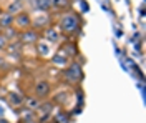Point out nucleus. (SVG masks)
<instances>
[{"label": "nucleus", "instance_id": "2", "mask_svg": "<svg viewBox=\"0 0 146 123\" xmlns=\"http://www.w3.org/2000/svg\"><path fill=\"white\" fill-rule=\"evenodd\" d=\"M63 78H65V82H68L70 85H80L83 82L82 63H76V62L68 63V66H65V70H63Z\"/></svg>", "mask_w": 146, "mask_h": 123}, {"label": "nucleus", "instance_id": "17", "mask_svg": "<svg viewBox=\"0 0 146 123\" xmlns=\"http://www.w3.org/2000/svg\"><path fill=\"white\" fill-rule=\"evenodd\" d=\"M23 105H27L28 110H33V112H36V108L40 106V100H38L36 96H25Z\"/></svg>", "mask_w": 146, "mask_h": 123}, {"label": "nucleus", "instance_id": "22", "mask_svg": "<svg viewBox=\"0 0 146 123\" xmlns=\"http://www.w3.org/2000/svg\"><path fill=\"white\" fill-rule=\"evenodd\" d=\"M9 38L3 35V32H0V52H5V48H7V45H9Z\"/></svg>", "mask_w": 146, "mask_h": 123}, {"label": "nucleus", "instance_id": "11", "mask_svg": "<svg viewBox=\"0 0 146 123\" xmlns=\"http://www.w3.org/2000/svg\"><path fill=\"white\" fill-rule=\"evenodd\" d=\"M50 25V19L46 13H40L36 19H32V29L35 30H45Z\"/></svg>", "mask_w": 146, "mask_h": 123}, {"label": "nucleus", "instance_id": "12", "mask_svg": "<svg viewBox=\"0 0 146 123\" xmlns=\"http://www.w3.org/2000/svg\"><path fill=\"white\" fill-rule=\"evenodd\" d=\"M32 9L40 12V13H46L52 10V5H50V0H28Z\"/></svg>", "mask_w": 146, "mask_h": 123}, {"label": "nucleus", "instance_id": "3", "mask_svg": "<svg viewBox=\"0 0 146 123\" xmlns=\"http://www.w3.org/2000/svg\"><path fill=\"white\" fill-rule=\"evenodd\" d=\"M52 93V85L46 78H38L33 85V96H36L40 102L42 100H46Z\"/></svg>", "mask_w": 146, "mask_h": 123}, {"label": "nucleus", "instance_id": "24", "mask_svg": "<svg viewBox=\"0 0 146 123\" xmlns=\"http://www.w3.org/2000/svg\"><path fill=\"white\" fill-rule=\"evenodd\" d=\"M0 123H9V122H7L5 118H0Z\"/></svg>", "mask_w": 146, "mask_h": 123}, {"label": "nucleus", "instance_id": "23", "mask_svg": "<svg viewBox=\"0 0 146 123\" xmlns=\"http://www.w3.org/2000/svg\"><path fill=\"white\" fill-rule=\"evenodd\" d=\"M2 66H7V60H5V57L0 53V68H2Z\"/></svg>", "mask_w": 146, "mask_h": 123}, {"label": "nucleus", "instance_id": "4", "mask_svg": "<svg viewBox=\"0 0 146 123\" xmlns=\"http://www.w3.org/2000/svg\"><path fill=\"white\" fill-rule=\"evenodd\" d=\"M18 40H20L23 45H35L36 42L40 40V33H38V30L30 27V29L22 30V32L18 33Z\"/></svg>", "mask_w": 146, "mask_h": 123}, {"label": "nucleus", "instance_id": "8", "mask_svg": "<svg viewBox=\"0 0 146 123\" xmlns=\"http://www.w3.org/2000/svg\"><path fill=\"white\" fill-rule=\"evenodd\" d=\"M36 112H38V120L40 122H46V118L53 112V103L52 102H46V100H42L40 102V106L36 108Z\"/></svg>", "mask_w": 146, "mask_h": 123}, {"label": "nucleus", "instance_id": "5", "mask_svg": "<svg viewBox=\"0 0 146 123\" xmlns=\"http://www.w3.org/2000/svg\"><path fill=\"white\" fill-rule=\"evenodd\" d=\"M43 38H45L48 43H60L63 40V33L58 30L56 25H48L43 30Z\"/></svg>", "mask_w": 146, "mask_h": 123}, {"label": "nucleus", "instance_id": "6", "mask_svg": "<svg viewBox=\"0 0 146 123\" xmlns=\"http://www.w3.org/2000/svg\"><path fill=\"white\" fill-rule=\"evenodd\" d=\"M13 25L17 27V30H27L32 27V17H30V13L28 12H20V13H17L15 15V20H13Z\"/></svg>", "mask_w": 146, "mask_h": 123}, {"label": "nucleus", "instance_id": "10", "mask_svg": "<svg viewBox=\"0 0 146 123\" xmlns=\"http://www.w3.org/2000/svg\"><path fill=\"white\" fill-rule=\"evenodd\" d=\"M25 10V2H18V0H9L5 3V12H9L12 15H17L20 12Z\"/></svg>", "mask_w": 146, "mask_h": 123}, {"label": "nucleus", "instance_id": "19", "mask_svg": "<svg viewBox=\"0 0 146 123\" xmlns=\"http://www.w3.org/2000/svg\"><path fill=\"white\" fill-rule=\"evenodd\" d=\"M18 33H20V30H15V27L5 29V32H3V35L9 38V40H17V38H18Z\"/></svg>", "mask_w": 146, "mask_h": 123}, {"label": "nucleus", "instance_id": "1", "mask_svg": "<svg viewBox=\"0 0 146 123\" xmlns=\"http://www.w3.org/2000/svg\"><path fill=\"white\" fill-rule=\"evenodd\" d=\"M56 27L63 35H73V33H76L80 30V17L75 12H65L60 17Z\"/></svg>", "mask_w": 146, "mask_h": 123}, {"label": "nucleus", "instance_id": "25", "mask_svg": "<svg viewBox=\"0 0 146 123\" xmlns=\"http://www.w3.org/2000/svg\"><path fill=\"white\" fill-rule=\"evenodd\" d=\"M18 2H27V0H18Z\"/></svg>", "mask_w": 146, "mask_h": 123}, {"label": "nucleus", "instance_id": "9", "mask_svg": "<svg viewBox=\"0 0 146 123\" xmlns=\"http://www.w3.org/2000/svg\"><path fill=\"white\" fill-rule=\"evenodd\" d=\"M62 53H63L65 57L68 58H73L76 57V53H78V48H76V43L75 42H72V40H68V42H63L62 45H60V48H58Z\"/></svg>", "mask_w": 146, "mask_h": 123}, {"label": "nucleus", "instance_id": "15", "mask_svg": "<svg viewBox=\"0 0 146 123\" xmlns=\"http://www.w3.org/2000/svg\"><path fill=\"white\" fill-rule=\"evenodd\" d=\"M13 20H15V15H12L9 12H2L0 13V27H2V30L13 27Z\"/></svg>", "mask_w": 146, "mask_h": 123}, {"label": "nucleus", "instance_id": "16", "mask_svg": "<svg viewBox=\"0 0 146 123\" xmlns=\"http://www.w3.org/2000/svg\"><path fill=\"white\" fill-rule=\"evenodd\" d=\"M52 62H53L56 66H65V65H68V58L65 57L60 50H56V53H55V55H52Z\"/></svg>", "mask_w": 146, "mask_h": 123}, {"label": "nucleus", "instance_id": "20", "mask_svg": "<svg viewBox=\"0 0 146 123\" xmlns=\"http://www.w3.org/2000/svg\"><path fill=\"white\" fill-rule=\"evenodd\" d=\"M68 120H70V116L66 112H56L55 113V122L56 123H68Z\"/></svg>", "mask_w": 146, "mask_h": 123}, {"label": "nucleus", "instance_id": "7", "mask_svg": "<svg viewBox=\"0 0 146 123\" xmlns=\"http://www.w3.org/2000/svg\"><path fill=\"white\" fill-rule=\"evenodd\" d=\"M22 42L20 40H10L9 45H7V48H5V52H7V55L12 58H15V60H20L22 58Z\"/></svg>", "mask_w": 146, "mask_h": 123}, {"label": "nucleus", "instance_id": "14", "mask_svg": "<svg viewBox=\"0 0 146 123\" xmlns=\"http://www.w3.org/2000/svg\"><path fill=\"white\" fill-rule=\"evenodd\" d=\"M35 45H36V53H38V57H42V58L50 57V53H52V47H50L48 42H40V40H38Z\"/></svg>", "mask_w": 146, "mask_h": 123}, {"label": "nucleus", "instance_id": "26", "mask_svg": "<svg viewBox=\"0 0 146 123\" xmlns=\"http://www.w3.org/2000/svg\"><path fill=\"white\" fill-rule=\"evenodd\" d=\"M0 13H2V7H0Z\"/></svg>", "mask_w": 146, "mask_h": 123}, {"label": "nucleus", "instance_id": "13", "mask_svg": "<svg viewBox=\"0 0 146 123\" xmlns=\"http://www.w3.org/2000/svg\"><path fill=\"white\" fill-rule=\"evenodd\" d=\"M23 100H25V96L20 93V92H10L7 95V102L10 103V106H13V108H20L22 105H23Z\"/></svg>", "mask_w": 146, "mask_h": 123}, {"label": "nucleus", "instance_id": "18", "mask_svg": "<svg viewBox=\"0 0 146 123\" xmlns=\"http://www.w3.org/2000/svg\"><path fill=\"white\" fill-rule=\"evenodd\" d=\"M50 5L53 10H65L70 7V0H50Z\"/></svg>", "mask_w": 146, "mask_h": 123}, {"label": "nucleus", "instance_id": "21", "mask_svg": "<svg viewBox=\"0 0 146 123\" xmlns=\"http://www.w3.org/2000/svg\"><path fill=\"white\" fill-rule=\"evenodd\" d=\"M23 112H25V113L22 115V120H23V122H30L32 118H35V113H33V110H28L27 106H25V110H23Z\"/></svg>", "mask_w": 146, "mask_h": 123}]
</instances>
